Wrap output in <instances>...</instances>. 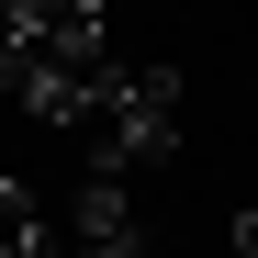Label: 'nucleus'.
Returning <instances> with one entry per match:
<instances>
[{
	"mask_svg": "<svg viewBox=\"0 0 258 258\" xmlns=\"http://www.w3.org/2000/svg\"><path fill=\"white\" fill-rule=\"evenodd\" d=\"M0 247H12V258H56V236H45V202H34V180H0Z\"/></svg>",
	"mask_w": 258,
	"mask_h": 258,
	"instance_id": "4",
	"label": "nucleus"
},
{
	"mask_svg": "<svg viewBox=\"0 0 258 258\" xmlns=\"http://www.w3.org/2000/svg\"><path fill=\"white\" fill-rule=\"evenodd\" d=\"M0 258H12V247H0Z\"/></svg>",
	"mask_w": 258,
	"mask_h": 258,
	"instance_id": "7",
	"label": "nucleus"
},
{
	"mask_svg": "<svg viewBox=\"0 0 258 258\" xmlns=\"http://www.w3.org/2000/svg\"><path fill=\"white\" fill-rule=\"evenodd\" d=\"M225 247H236V258H258V202H247L236 225H225Z\"/></svg>",
	"mask_w": 258,
	"mask_h": 258,
	"instance_id": "6",
	"label": "nucleus"
},
{
	"mask_svg": "<svg viewBox=\"0 0 258 258\" xmlns=\"http://www.w3.org/2000/svg\"><path fill=\"white\" fill-rule=\"evenodd\" d=\"M79 258H157V247H146V225H135V236H101V247H79Z\"/></svg>",
	"mask_w": 258,
	"mask_h": 258,
	"instance_id": "5",
	"label": "nucleus"
},
{
	"mask_svg": "<svg viewBox=\"0 0 258 258\" xmlns=\"http://www.w3.org/2000/svg\"><path fill=\"white\" fill-rule=\"evenodd\" d=\"M68 236H79V247L135 236V202H123V180H79V202H68Z\"/></svg>",
	"mask_w": 258,
	"mask_h": 258,
	"instance_id": "3",
	"label": "nucleus"
},
{
	"mask_svg": "<svg viewBox=\"0 0 258 258\" xmlns=\"http://www.w3.org/2000/svg\"><path fill=\"white\" fill-rule=\"evenodd\" d=\"M180 68H112V90H101V123H90V180H123V168H157V157H180Z\"/></svg>",
	"mask_w": 258,
	"mask_h": 258,
	"instance_id": "1",
	"label": "nucleus"
},
{
	"mask_svg": "<svg viewBox=\"0 0 258 258\" xmlns=\"http://www.w3.org/2000/svg\"><path fill=\"white\" fill-rule=\"evenodd\" d=\"M101 90H112V68H68V56H34V79H23V112L45 123V135H90V123H101Z\"/></svg>",
	"mask_w": 258,
	"mask_h": 258,
	"instance_id": "2",
	"label": "nucleus"
}]
</instances>
